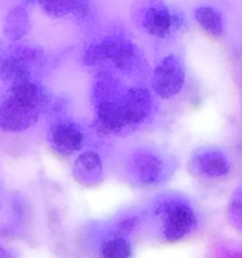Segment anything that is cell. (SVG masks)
<instances>
[{
  "mask_svg": "<svg viewBox=\"0 0 242 258\" xmlns=\"http://www.w3.org/2000/svg\"><path fill=\"white\" fill-rule=\"evenodd\" d=\"M232 258H242V252H239V253H236L234 256H232Z\"/></svg>",
  "mask_w": 242,
  "mask_h": 258,
  "instance_id": "obj_18",
  "label": "cell"
},
{
  "mask_svg": "<svg viewBox=\"0 0 242 258\" xmlns=\"http://www.w3.org/2000/svg\"><path fill=\"white\" fill-rule=\"evenodd\" d=\"M40 12L52 20L72 19L76 24H90L96 17V8L87 0H40Z\"/></svg>",
  "mask_w": 242,
  "mask_h": 258,
  "instance_id": "obj_11",
  "label": "cell"
},
{
  "mask_svg": "<svg viewBox=\"0 0 242 258\" xmlns=\"http://www.w3.org/2000/svg\"><path fill=\"white\" fill-rule=\"evenodd\" d=\"M175 161L170 155L153 146L141 145L130 149L121 161L126 181L139 189H154L168 183L173 175Z\"/></svg>",
  "mask_w": 242,
  "mask_h": 258,
  "instance_id": "obj_4",
  "label": "cell"
},
{
  "mask_svg": "<svg viewBox=\"0 0 242 258\" xmlns=\"http://www.w3.org/2000/svg\"><path fill=\"white\" fill-rule=\"evenodd\" d=\"M134 18L139 29L156 40L173 39L188 25V19L180 9L159 0L139 4Z\"/></svg>",
  "mask_w": 242,
  "mask_h": 258,
  "instance_id": "obj_5",
  "label": "cell"
},
{
  "mask_svg": "<svg viewBox=\"0 0 242 258\" xmlns=\"http://www.w3.org/2000/svg\"><path fill=\"white\" fill-rule=\"evenodd\" d=\"M144 222H145V218H144L143 213L128 212V213H124L121 216H118L113 221L111 228L113 231L118 232V233L124 234V236L134 238L140 232V229L143 228Z\"/></svg>",
  "mask_w": 242,
  "mask_h": 258,
  "instance_id": "obj_16",
  "label": "cell"
},
{
  "mask_svg": "<svg viewBox=\"0 0 242 258\" xmlns=\"http://www.w3.org/2000/svg\"><path fill=\"white\" fill-rule=\"evenodd\" d=\"M144 218L151 224L156 237L165 243L187 241L198 233L202 227L201 212L194 202L175 191L154 197Z\"/></svg>",
  "mask_w": 242,
  "mask_h": 258,
  "instance_id": "obj_2",
  "label": "cell"
},
{
  "mask_svg": "<svg viewBox=\"0 0 242 258\" xmlns=\"http://www.w3.org/2000/svg\"><path fill=\"white\" fill-rule=\"evenodd\" d=\"M188 70L183 58L176 53H166L150 71L149 88L159 101H171L186 90Z\"/></svg>",
  "mask_w": 242,
  "mask_h": 258,
  "instance_id": "obj_6",
  "label": "cell"
},
{
  "mask_svg": "<svg viewBox=\"0 0 242 258\" xmlns=\"http://www.w3.org/2000/svg\"><path fill=\"white\" fill-rule=\"evenodd\" d=\"M82 59L90 67L108 63L125 77L139 76L145 67L140 48L123 34H107L90 42L83 49Z\"/></svg>",
  "mask_w": 242,
  "mask_h": 258,
  "instance_id": "obj_3",
  "label": "cell"
},
{
  "mask_svg": "<svg viewBox=\"0 0 242 258\" xmlns=\"http://www.w3.org/2000/svg\"><path fill=\"white\" fill-rule=\"evenodd\" d=\"M71 176L76 184L85 189H95L106 180V166L102 155L93 149H85L73 158Z\"/></svg>",
  "mask_w": 242,
  "mask_h": 258,
  "instance_id": "obj_10",
  "label": "cell"
},
{
  "mask_svg": "<svg viewBox=\"0 0 242 258\" xmlns=\"http://www.w3.org/2000/svg\"><path fill=\"white\" fill-rule=\"evenodd\" d=\"M0 258H18L17 254L0 242Z\"/></svg>",
  "mask_w": 242,
  "mask_h": 258,
  "instance_id": "obj_17",
  "label": "cell"
},
{
  "mask_svg": "<svg viewBox=\"0 0 242 258\" xmlns=\"http://www.w3.org/2000/svg\"><path fill=\"white\" fill-rule=\"evenodd\" d=\"M226 218L231 228L242 234V184L237 185L227 199Z\"/></svg>",
  "mask_w": 242,
  "mask_h": 258,
  "instance_id": "obj_15",
  "label": "cell"
},
{
  "mask_svg": "<svg viewBox=\"0 0 242 258\" xmlns=\"http://www.w3.org/2000/svg\"><path fill=\"white\" fill-rule=\"evenodd\" d=\"M33 29L32 13L27 4H15L7 10L2 19V39L8 44L27 42Z\"/></svg>",
  "mask_w": 242,
  "mask_h": 258,
  "instance_id": "obj_12",
  "label": "cell"
},
{
  "mask_svg": "<svg viewBox=\"0 0 242 258\" xmlns=\"http://www.w3.org/2000/svg\"><path fill=\"white\" fill-rule=\"evenodd\" d=\"M156 112V97L149 87L133 86L124 90L118 100V113L124 130H133L154 117Z\"/></svg>",
  "mask_w": 242,
  "mask_h": 258,
  "instance_id": "obj_8",
  "label": "cell"
},
{
  "mask_svg": "<svg viewBox=\"0 0 242 258\" xmlns=\"http://www.w3.org/2000/svg\"><path fill=\"white\" fill-rule=\"evenodd\" d=\"M97 258H134L133 238L108 229L101 236L96 247Z\"/></svg>",
  "mask_w": 242,
  "mask_h": 258,
  "instance_id": "obj_14",
  "label": "cell"
},
{
  "mask_svg": "<svg viewBox=\"0 0 242 258\" xmlns=\"http://www.w3.org/2000/svg\"><path fill=\"white\" fill-rule=\"evenodd\" d=\"M52 96L42 81H23L0 93V134L20 136L35 130L48 113Z\"/></svg>",
  "mask_w": 242,
  "mask_h": 258,
  "instance_id": "obj_1",
  "label": "cell"
},
{
  "mask_svg": "<svg viewBox=\"0 0 242 258\" xmlns=\"http://www.w3.org/2000/svg\"><path fill=\"white\" fill-rule=\"evenodd\" d=\"M45 140L50 150L59 158H76L85 150L87 133L78 121L62 116L52 118L45 131Z\"/></svg>",
  "mask_w": 242,
  "mask_h": 258,
  "instance_id": "obj_7",
  "label": "cell"
},
{
  "mask_svg": "<svg viewBox=\"0 0 242 258\" xmlns=\"http://www.w3.org/2000/svg\"><path fill=\"white\" fill-rule=\"evenodd\" d=\"M187 169L198 180L222 181L232 174V161L222 149L203 146L191 154Z\"/></svg>",
  "mask_w": 242,
  "mask_h": 258,
  "instance_id": "obj_9",
  "label": "cell"
},
{
  "mask_svg": "<svg viewBox=\"0 0 242 258\" xmlns=\"http://www.w3.org/2000/svg\"><path fill=\"white\" fill-rule=\"evenodd\" d=\"M192 18L199 29L212 39H221L227 30L223 12L211 4H198L192 10Z\"/></svg>",
  "mask_w": 242,
  "mask_h": 258,
  "instance_id": "obj_13",
  "label": "cell"
}]
</instances>
